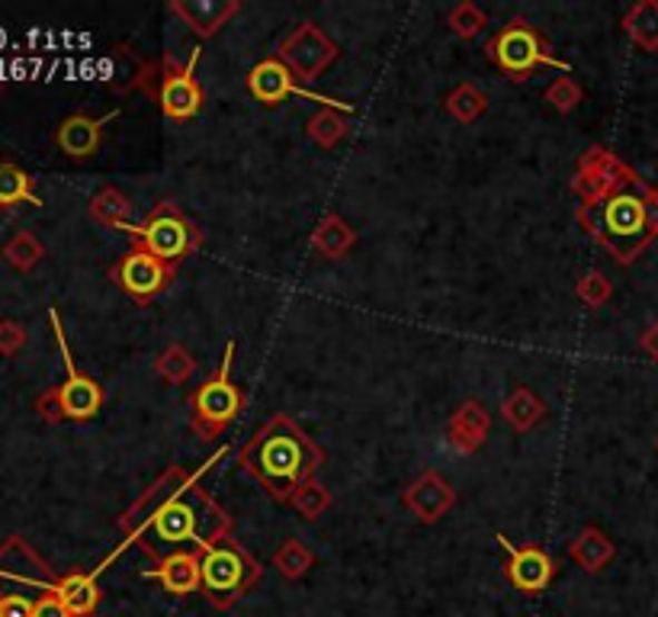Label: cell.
Returning a JSON list of instances; mask_svg holds the SVG:
<instances>
[{"label":"cell","mask_w":658,"mask_h":617,"mask_svg":"<svg viewBox=\"0 0 658 617\" xmlns=\"http://www.w3.org/2000/svg\"><path fill=\"white\" fill-rule=\"evenodd\" d=\"M572 190L578 223L617 264H632L658 238V190L613 151H581Z\"/></svg>","instance_id":"1"},{"label":"cell","mask_w":658,"mask_h":617,"mask_svg":"<svg viewBox=\"0 0 658 617\" xmlns=\"http://www.w3.org/2000/svg\"><path fill=\"white\" fill-rule=\"evenodd\" d=\"M216 450L203 467L184 470L180 463L155 479L136 506L119 518L126 543H138L151 560L174 550H209L232 533V518L203 489V477L222 460Z\"/></svg>","instance_id":"2"},{"label":"cell","mask_w":658,"mask_h":617,"mask_svg":"<svg viewBox=\"0 0 658 617\" xmlns=\"http://www.w3.org/2000/svg\"><path fill=\"white\" fill-rule=\"evenodd\" d=\"M238 463L271 499L289 502L293 492L318 477L325 457L289 415L267 419L238 450Z\"/></svg>","instance_id":"3"},{"label":"cell","mask_w":658,"mask_h":617,"mask_svg":"<svg viewBox=\"0 0 658 617\" xmlns=\"http://www.w3.org/2000/svg\"><path fill=\"white\" fill-rule=\"evenodd\" d=\"M199 52L203 49H193L187 61H177L174 56H161L158 61H148V65L138 68V75L129 87L145 90L167 119L187 123L193 116H199L203 104H206V94H203V87L196 81Z\"/></svg>","instance_id":"4"},{"label":"cell","mask_w":658,"mask_h":617,"mask_svg":"<svg viewBox=\"0 0 658 617\" xmlns=\"http://www.w3.org/2000/svg\"><path fill=\"white\" fill-rule=\"evenodd\" d=\"M235 351H238V341H228V344H225V354H222L219 370H216L213 376H206L190 395L193 431H196L203 441L219 438L222 431H225L232 421H238V415L247 409L245 390L235 386V380H232Z\"/></svg>","instance_id":"5"},{"label":"cell","mask_w":658,"mask_h":617,"mask_svg":"<svg viewBox=\"0 0 658 617\" xmlns=\"http://www.w3.org/2000/svg\"><path fill=\"white\" fill-rule=\"evenodd\" d=\"M264 576V566L247 554L245 547L228 533L216 547L203 550V598L216 608H228L245 598Z\"/></svg>","instance_id":"6"},{"label":"cell","mask_w":658,"mask_h":617,"mask_svg":"<svg viewBox=\"0 0 658 617\" xmlns=\"http://www.w3.org/2000/svg\"><path fill=\"white\" fill-rule=\"evenodd\" d=\"M485 56L511 78V81H527L537 68H559V71H572V65L566 58L552 56L549 39L537 27H530L527 20H511L508 27H501L489 39Z\"/></svg>","instance_id":"7"},{"label":"cell","mask_w":658,"mask_h":617,"mask_svg":"<svg viewBox=\"0 0 658 617\" xmlns=\"http://www.w3.org/2000/svg\"><path fill=\"white\" fill-rule=\"evenodd\" d=\"M132 245H141L145 252L161 257L167 264H180L203 245V232L193 225V219L177 206V203H158L141 223H132L126 228Z\"/></svg>","instance_id":"8"},{"label":"cell","mask_w":658,"mask_h":617,"mask_svg":"<svg viewBox=\"0 0 658 617\" xmlns=\"http://www.w3.org/2000/svg\"><path fill=\"white\" fill-rule=\"evenodd\" d=\"M49 322H52V329H56L58 351H61V361H65V383L52 390L58 399V405H61V412H65V421L97 419V415H100V409H104V386H100L94 376L81 373L78 364H75L71 347H68V337H65V332H61L58 308H49Z\"/></svg>","instance_id":"9"},{"label":"cell","mask_w":658,"mask_h":617,"mask_svg":"<svg viewBox=\"0 0 658 617\" xmlns=\"http://www.w3.org/2000/svg\"><path fill=\"white\" fill-rule=\"evenodd\" d=\"M112 283L136 303H151L165 293L167 286L177 277V267L167 264L151 252H145L141 245H132L126 254H119V261L110 267Z\"/></svg>","instance_id":"10"},{"label":"cell","mask_w":658,"mask_h":617,"mask_svg":"<svg viewBox=\"0 0 658 617\" xmlns=\"http://www.w3.org/2000/svg\"><path fill=\"white\" fill-rule=\"evenodd\" d=\"M247 90H251V97H254L257 104H264V107L286 104L293 94H299V97H308V100L322 104L325 110H344V112L354 110V107H347V104H337V100H331V97L312 94V90H305V87L296 85V75L279 61V56L261 58V61L247 71Z\"/></svg>","instance_id":"11"},{"label":"cell","mask_w":658,"mask_h":617,"mask_svg":"<svg viewBox=\"0 0 658 617\" xmlns=\"http://www.w3.org/2000/svg\"><path fill=\"white\" fill-rule=\"evenodd\" d=\"M341 56L337 42H331L328 36L315 23H299L283 42H279V61L296 75V78H318L328 65H334Z\"/></svg>","instance_id":"12"},{"label":"cell","mask_w":658,"mask_h":617,"mask_svg":"<svg viewBox=\"0 0 658 617\" xmlns=\"http://www.w3.org/2000/svg\"><path fill=\"white\" fill-rule=\"evenodd\" d=\"M498 543L501 550L508 554V582L514 586L523 595H540V591L549 589L552 576H556V566L549 560V554L537 543H514L511 537L498 533Z\"/></svg>","instance_id":"13"},{"label":"cell","mask_w":658,"mask_h":617,"mask_svg":"<svg viewBox=\"0 0 658 617\" xmlns=\"http://www.w3.org/2000/svg\"><path fill=\"white\" fill-rule=\"evenodd\" d=\"M141 576L158 579L177 598H187L203 586V550H174L161 560H151L148 569H141Z\"/></svg>","instance_id":"14"},{"label":"cell","mask_w":658,"mask_h":617,"mask_svg":"<svg viewBox=\"0 0 658 617\" xmlns=\"http://www.w3.org/2000/svg\"><path fill=\"white\" fill-rule=\"evenodd\" d=\"M402 502H405V508L412 511L418 521L434 525V521H440V518L453 508L456 492H453V486L440 477V473L428 470V473H421V477L409 486V492L402 496Z\"/></svg>","instance_id":"15"},{"label":"cell","mask_w":658,"mask_h":617,"mask_svg":"<svg viewBox=\"0 0 658 617\" xmlns=\"http://www.w3.org/2000/svg\"><path fill=\"white\" fill-rule=\"evenodd\" d=\"M0 576L17 579V582H29L46 591H56L58 579L52 576V569L36 557V550H29V543L23 537H10L0 547Z\"/></svg>","instance_id":"16"},{"label":"cell","mask_w":658,"mask_h":617,"mask_svg":"<svg viewBox=\"0 0 658 617\" xmlns=\"http://www.w3.org/2000/svg\"><path fill=\"white\" fill-rule=\"evenodd\" d=\"M170 10H174L196 36L213 39L222 27H228V20L242 10V3H238V0H174Z\"/></svg>","instance_id":"17"},{"label":"cell","mask_w":658,"mask_h":617,"mask_svg":"<svg viewBox=\"0 0 658 617\" xmlns=\"http://www.w3.org/2000/svg\"><path fill=\"white\" fill-rule=\"evenodd\" d=\"M116 112L119 110L107 112V116H100V119L84 116V112L68 116V119L58 126L56 145L68 155V158H90V155L100 148V141H104V126L110 123Z\"/></svg>","instance_id":"18"},{"label":"cell","mask_w":658,"mask_h":617,"mask_svg":"<svg viewBox=\"0 0 658 617\" xmlns=\"http://www.w3.org/2000/svg\"><path fill=\"white\" fill-rule=\"evenodd\" d=\"M489 431H492V419L485 412L482 402L469 399L456 409V415L450 419V444L463 453H475L489 441Z\"/></svg>","instance_id":"19"},{"label":"cell","mask_w":658,"mask_h":617,"mask_svg":"<svg viewBox=\"0 0 658 617\" xmlns=\"http://www.w3.org/2000/svg\"><path fill=\"white\" fill-rule=\"evenodd\" d=\"M56 595L75 617H94L97 605H100L97 572H71V576H61L56 586Z\"/></svg>","instance_id":"20"},{"label":"cell","mask_w":658,"mask_h":617,"mask_svg":"<svg viewBox=\"0 0 658 617\" xmlns=\"http://www.w3.org/2000/svg\"><path fill=\"white\" fill-rule=\"evenodd\" d=\"M623 32L642 52H658V0H639L623 13Z\"/></svg>","instance_id":"21"},{"label":"cell","mask_w":658,"mask_h":617,"mask_svg":"<svg viewBox=\"0 0 658 617\" xmlns=\"http://www.w3.org/2000/svg\"><path fill=\"white\" fill-rule=\"evenodd\" d=\"M569 554H572V560H576L585 572H601L603 566L613 560L617 550H613V540H610L601 528H585V531L572 540Z\"/></svg>","instance_id":"22"},{"label":"cell","mask_w":658,"mask_h":617,"mask_svg":"<svg viewBox=\"0 0 658 617\" xmlns=\"http://www.w3.org/2000/svg\"><path fill=\"white\" fill-rule=\"evenodd\" d=\"M312 245L325 254V257L337 261V257H344V254L357 245V232L344 223L337 213H328V216L318 223V228H315V235H312Z\"/></svg>","instance_id":"23"},{"label":"cell","mask_w":658,"mask_h":617,"mask_svg":"<svg viewBox=\"0 0 658 617\" xmlns=\"http://www.w3.org/2000/svg\"><path fill=\"white\" fill-rule=\"evenodd\" d=\"M501 412H504V419H508V424H511L514 431H530L533 424L543 421L547 405L540 402V395H533L527 386H518L514 393L504 399Z\"/></svg>","instance_id":"24"},{"label":"cell","mask_w":658,"mask_h":617,"mask_svg":"<svg viewBox=\"0 0 658 617\" xmlns=\"http://www.w3.org/2000/svg\"><path fill=\"white\" fill-rule=\"evenodd\" d=\"M90 213H94V219H100L104 225H110V228H119V232H126L129 228V216H132V203L122 197L119 190H100L97 197L90 199Z\"/></svg>","instance_id":"25"},{"label":"cell","mask_w":658,"mask_h":617,"mask_svg":"<svg viewBox=\"0 0 658 617\" xmlns=\"http://www.w3.org/2000/svg\"><path fill=\"white\" fill-rule=\"evenodd\" d=\"M485 110H489V97L475 85H460L446 94V112L456 123H467L469 126V123H475Z\"/></svg>","instance_id":"26"},{"label":"cell","mask_w":658,"mask_h":617,"mask_svg":"<svg viewBox=\"0 0 658 617\" xmlns=\"http://www.w3.org/2000/svg\"><path fill=\"white\" fill-rule=\"evenodd\" d=\"M155 370H158V376L167 380L170 386H184L193 373H196V361H193V354L184 344H170L165 354L155 361Z\"/></svg>","instance_id":"27"},{"label":"cell","mask_w":658,"mask_h":617,"mask_svg":"<svg viewBox=\"0 0 658 617\" xmlns=\"http://www.w3.org/2000/svg\"><path fill=\"white\" fill-rule=\"evenodd\" d=\"M17 203L39 206V197L32 194V180L17 165H0V206H17Z\"/></svg>","instance_id":"28"},{"label":"cell","mask_w":658,"mask_h":617,"mask_svg":"<svg viewBox=\"0 0 658 617\" xmlns=\"http://www.w3.org/2000/svg\"><path fill=\"white\" fill-rule=\"evenodd\" d=\"M42 254H46V248H42V242H39L32 232H17V235L3 245L7 264H13V267L23 271V274H29V271L42 261Z\"/></svg>","instance_id":"29"},{"label":"cell","mask_w":658,"mask_h":617,"mask_svg":"<svg viewBox=\"0 0 658 617\" xmlns=\"http://www.w3.org/2000/svg\"><path fill=\"white\" fill-rule=\"evenodd\" d=\"M305 133H308V139L315 141V145H322V148H334L337 141L347 136V123L337 116V110H318L312 119H308Z\"/></svg>","instance_id":"30"},{"label":"cell","mask_w":658,"mask_h":617,"mask_svg":"<svg viewBox=\"0 0 658 617\" xmlns=\"http://www.w3.org/2000/svg\"><path fill=\"white\" fill-rule=\"evenodd\" d=\"M289 506L296 508L302 518H322L331 508V492L322 482L312 479V482H305V486H299V489L293 492Z\"/></svg>","instance_id":"31"},{"label":"cell","mask_w":658,"mask_h":617,"mask_svg":"<svg viewBox=\"0 0 658 617\" xmlns=\"http://www.w3.org/2000/svg\"><path fill=\"white\" fill-rule=\"evenodd\" d=\"M450 29L460 36V39H475L482 29L489 27V17L475 7V3H460V7H453L450 10Z\"/></svg>","instance_id":"32"},{"label":"cell","mask_w":658,"mask_h":617,"mask_svg":"<svg viewBox=\"0 0 658 617\" xmlns=\"http://www.w3.org/2000/svg\"><path fill=\"white\" fill-rule=\"evenodd\" d=\"M610 296H613V286H610V281L603 277L601 271H588V274L578 281V300H581L585 306L601 308Z\"/></svg>","instance_id":"33"},{"label":"cell","mask_w":658,"mask_h":617,"mask_svg":"<svg viewBox=\"0 0 658 617\" xmlns=\"http://www.w3.org/2000/svg\"><path fill=\"white\" fill-rule=\"evenodd\" d=\"M274 562H276V569H283L286 576H302V572L312 566V554L302 547L296 537H289V540L276 550Z\"/></svg>","instance_id":"34"},{"label":"cell","mask_w":658,"mask_h":617,"mask_svg":"<svg viewBox=\"0 0 658 617\" xmlns=\"http://www.w3.org/2000/svg\"><path fill=\"white\" fill-rule=\"evenodd\" d=\"M547 104L556 112H572L581 104V85L572 78H559L547 87Z\"/></svg>","instance_id":"35"},{"label":"cell","mask_w":658,"mask_h":617,"mask_svg":"<svg viewBox=\"0 0 658 617\" xmlns=\"http://www.w3.org/2000/svg\"><path fill=\"white\" fill-rule=\"evenodd\" d=\"M27 344V329L20 325V322H0V354L3 358H10V354H17L20 347Z\"/></svg>","instance_id":"36"},{"label":"cell","mask_w":658,"mask_h":617,"mask_svg":"<svg viewBox=\"0 0 658 617\" xmlns=\"http://www.w3.org/2000/svg\"><path fill=\"white\" fill-rule=\"evenodd\" d=\"M32 617H75L58 598L56 591H46L32 601Z\"/></svg>","instance_id":"37"},{"label":"cell","mask_w":658,"mask_h":617,"mask_svg":"<svg viewBox=\"0 0 658 617\" xmlns=\"http://www.w3.org/2000/svg\"><path fill=\"white\" fill-rule=\"evenodd\" d=\"M0 617H32V601L23 595H3L0 598Z\"/></svg>","instance_id":"38"},{"label":"cell","mask_w":658,"mask_h":617,"mask_svg":"<svg viewBox=\"0 0 658 617\" xmlns=\"http://www.w3.org/2000/svg\"><path fill=\"white\" fill-rule=\"evenodd\" d=\"M639 347H642L652 361H658V322H652V325L646 329V335L639 337Z\"/></svg>","instance_id":"39"}]
</instances>
